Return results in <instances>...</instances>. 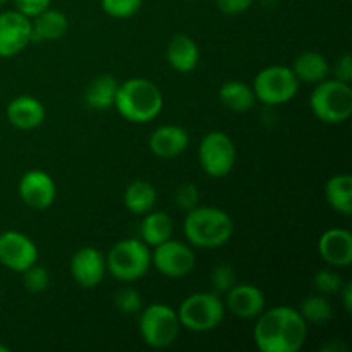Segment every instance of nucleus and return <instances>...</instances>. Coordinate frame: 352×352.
I'll list each match as a JSON object with an SVG mask.
<instances>
[{
    "mask_svg": "<svg viewBox=\"0 0 352 352\" xmlns=\"http://www.w3.org/2000/svg\"><path fill=\"white\" fill-rule=\"evenodd\" d=\"M253 339L261 352H298L308 339V323L298 308L274 306L256 318Z\"/></svg>",
    "mask_w": 352,
    "mask_h": 352,
    "instance_id": "obj_1",
    "label": "nucleus"
},
{
    "mask_svg": "<svg viewBox=\"0 0 352 352\" xmlns=\"http://www.w3.org/2000/svg\"><path fill=\"white\" fill-rule=\"evenodd\" d=\"M113 109L129 122L148 124L164 110V95L150 79L131 78L119 82Z\"/></svg>",
    "mask_w": 352,
    "mask_h": 352,
    "instance_id": "obj_2",
    "label": "nucleus"
},
{
    "mask_svg": "<svg viewBox=\"0 0 352 352\" xmlns=\"http://www.w3.org/2000/svg\"><path fill=\"white\" fill-rule=\"evenodd\" d=\"M182 229L191 246L201 250H217L226 246L232 237L234 220L226 210L198 205L186 213Z\"/></svg>",
    "mask_w": 352,
    "mask_h": 352,
    "instance_id": "obj_3",
    "label": "nucleus"
},
{
    "mask_svg": "<svg viewBox=\"0 0 352 352\" xmlns=\"http://www.w3.org/2000/svg\"><path fill=\"white\" fill-rule=\"evenodd\" d=\"M105 261L107 272L116 280L131 284L148 274L151 267V250L140 237H127L110 248Z\"/></svg>",
    "mask_w": 352,
    "mask_h": 352,
    "instance_id": "obj_4",
    "label": "nucleus"
},
{
    "mask_svg": "<svg viewBox=\"0 0 352 352\" xmlns=\"http://www.w3.org/2000/svg\"><path fill=\"white\" fill-rule=\"evenodd\" d=\"M226 302L213 291L195 292L179 305L177 316L181 329L195 333H206L220 327L226 318Z\"/></svg>",
    "mask_w": 352,
    "mask_h": 352,
    "instance_id": "obj_5",
    "label": "nucleus"
},
{
    "mask_svg": "<svg viewBox=\"0 0 352 352\" xmlns=\"http://www.w3.org/2000/svg\"><path fill=\"white\" fill-rule=\"evenodd\" d=\"M313 116L325 124H344L352 116V88L349 82L327 78L315 85L309 96Z\"/></svg>",
    "mask_w": 352,
    "mask_h": 352,
    "instance_id": "obj_6",
    "label": "nucleus"
},
{
    "mask_svg": "<svg viewBox=\"0 0 352 352\" xmlns=\"http://www.w3.org/2000/svg\"><path fill=\"white\" fill-rule=\"evenodd\" d=\"M140 336L151 349H167L177 340L181 332L177 309L164 302L144 306L138 320Z\"/></svg>",
    "mask_w": 352,
    "mask_h": 352,
    "instance_id": "obj_7",
    "label": "nucleus"
},
{
    "mask_svg": "<svg viewBox=\"0 0 352 352\" xmlns=\"http://www.w3.org/2000/svg\"><path fill=\"white\" fill-rule=\"evenodd\" d=\"M301 82L287 65H268L261 69L253 81V91L256 102L263 105L277 107L289 103L299 91Z\"/></svg>",
    "mask_w": 352,
    "mask_h": 352,
    "instance_id": "obj_8",
    "label": "nucleus"
},
{
    "mask_svg": "<svg viewBox=\"0 0 352 352\" xmlns=\"http://www.w3.org/2000/svg\"><path fill=\"white\" fill-rule=\"evenodd\" d=\"M199 167L208 177L222 179L234 170L237 150L232 138L222 131H210L198 146Z\"/></svg>",
    "mask_w": 352,
    "mask_h": 352,
    "instance_id": "obj_9",
    "label": "nucleus"
},
{
    "mask_svg": "<svg viewBox=\"0 0 352 352\" xmlns=\"http://www.w3.org/2000/svg\"><path fill=\"white\" fill-rule=\"evenodd\" d=\"M196 256L191 244L168 239L151 251V267L168 278H182L195 270Z\"/></svg>",
    "mask_w": 352,
    "mask_h": 352,
    "instance_id": "obj_10",
    "label": "nucleus"
},
{
    "mask_svg": "<svg viewBox=\"0 0 352 352\" xmlns=\"http://www.w3.org/2000/svg\"><path fill=\"white\" fill-rule=\"evenodd\" d=\"M38 263V248L31 237L19 230L0 234V265L7 270L23 274L31 265Z\"/></svg>",
    "mask_w": 352,
    "mask_h": 352,
    "instance_id": "obj_11",
    "label": "nucleus"
},
{
    "mask_svg": "<svg viewBox=\"0 0 352 352\" xmlns=\"http://www.w3.org/2000/svg\"><path fill=\"white\" fill-rule=\"evenodd\" d=\"M31 19L19 10L0 12V58H10L31 43Z\"/></svg>",
    "mask_w": 352,
    "mask_h": 352,
    "instance_id": "obj_12",
    "label": "nucleus"
},
{
    "mask_svg": "<svg viewBox=\"0 0 352 352\" xmlns=\"http://www.w3.org/2000/svg\"><path fill=\"white\" fill-rule=\"evenodd\" d=\"M17 195L21 201L33 210H47L57 198V186L54 177L41 168H31L24 172L17 184Z\"/></svg>",
    "mask_w": 352,
    "mask_h": 352,
    "instance_id": "obj_13",
    "label": "nucleus"
},
{
    "mask_svg": "<svg viewBox=\"0 0 352 352\" xmlns=\"http://www.w3.org/2000/svg\"><path fill=\"white\" fill-rule=\"evenodd\" d=\"M72 278L82 289H95L103 282L107 274L105 254L93 246H85L76 251L69 263Z\"/></svg>",
    "mask_w": 352,
    "mask_h": 352,
    "instance_id": "obj_14",
    "label": "nucleus"
},
{
    "mask_svg": "<svg viewBox=\"0 0 352 352\" xmlns=\"http://www.w3.org/2000/svg\"><path fill=\"white\" fill-rule=\"evenodd\" d=\"M226 309L241 320H256L267 309L263 291L253 284H236L223 294Z\"/></svg>",
    "mask_w": 352,
    "mask_h": 352,
    "instance_id": "obj_15",
    "label": "nucleus"
},
{
    "mask_svg": "<svg viewBox=\"0 0 352 352\" xmlns=\"http://www.w3.org/2000/svg\"><path fill=\"white\" fill-rule=\"evenodd\" d=\"M318 254L329 267L347 268L352 263V234L339 227L325 230L318 239Z\"/></svg>",
    "mask_w": 352,
    "mask_h": 352,
    "instance_id": "obj_16",
    "label": "nucleus"
},
{
    "mask_svg": "<svg viewBox=\"0 0 352 352\" xmlns=\"http://www.w3.org/2000/svg\"><path fill=\"white\" fill-rule=\"evenodd\" d=\"M148 144L155 157L162 160H170L188 150L189 133L182 126L164 124L151 133Z\"/></svg>",
    "mask_w": 352,
    "mask_h": 352,
    "instance_id": "obj_17",
    "label": "nucleus"
},
{
    "mask_svg": "<svg viewBox=\"0 0 352 352\" xmlns=\"http://www.w3.org/2000/svg\"><path fill=\"white\" fill-rule=\"evenodd\" d=\"M7 120L19 131H33L43 124L47 117L45 105L38 98L30 95H21L10 100L6 109Z\"/></svg>",
    "mask_w": 352,
    "mask_h": 352,
    "instance_id": "obj_18",
    "label": "nucleus"
},
{
    "mask_svg": "<svg viewBox=\"0 0 352 352\" xmlns=\"http://www.w3.org/2000/svg\"><path fill=\"white\" fill-rule=\"evenodd\" d=\"M165 58H167V64L174 71L181 72V74H188V72H192L198 67L201 52H199L198 43L191 36L184 33H177L168 41Z\"/></svg>",
    "mask_w": 352,
    "mask_h": 352,
    "instance_id": "obj_19",
    "label": "nucleus"
},
{
    "mask_svg": "<svg viewBox=\"0 0 352 352\" xmlns=\"http://www.w3.org/2000/svg\"><path fill=\"white\" fill-rule=\"evenodd\" d=\"M69 19L64 12L57 9H45L31 19V40L38 43L58 41L67 34Z\"/></svg>",
    "mask_w": 352,
    "mask_h": 352,
    "instance_id": "obj_20",
    "label": "nucleus"
},
{
    "mask_svg": "<svg viewBox=\"0 0 352 352\" xmlns=\"http://www.w3.org/2000/svg\"><path fill=\"white\" fill-rule=\"evenodd\" d=\"M291 69L296 74V78H298V81L306 82V85H318V82L325 81L330 76V72H332L325 55L315 50L301 52L294 58Z\"/></svg>",
    "mask_w": 352,
    "mask_h": 352,
    "instance_id": "obj_21",
    "label": "nucleus"
},
{
    "mask_svg": "<svg viewBox=\"0 0 352 352\" xmlns=\"http://www.w3.org/2000/svg\"><path fill=\"white\" fill-rule=\"evenodd\" d=\"M119 81L112 74H98L85 89V105L91 110H109L116 103Z\"/></svg>",
    "mask_w": 352,
    "mask_h": 352,
    "instance_id": "obj_22",
    "label": "nucleus"
},
{
    "mask_svg": "<svg viewBox=\"0 0 352 352\" xmlns=\"http://www.w3.org/2000/svg\"><path fill=\"white\" fill-rule=\"evenodd\" d=\"M174 236V222L167 212H148L140 223V239L146 246L155 248Z\"/></svg>",
    "mask_w": 352,
    "mask_h": 352,
    "instance_id": "obj_23",
    "label": "nucleus"
},
{
    "mask_svg": "<svg viewBox=\"0 0 352 352\" xmlns=\"http://www.w3.org/2000/svg\"><path fill=\"white\" fill-rule=\"evenodd\" d=\"M157 198V188L150 181L138 179V181L127 184L126 191H124V206L133 215H144L153 210Z\"/></svg>",
    "mask_w": 352,
    "mask_h": 352,
    "instance_id": "obj_24",
    "label": "nucleus"
},
{
    "mask_svg": "<svg viewBox=\"0 0 352 352\" xmlns=\"http://www.w3.org/2000/svg\"><path fill=\"white\" fill-rule=\"evenodd\" d=\"M325 199L339 215H352V177L349 174H336L327 181Z\"/></svg>",
    "mask_w": 352,
    "mask_h": 352,
    "instance_id": "obj_25",
    "label": "nucleus"
},
{
    "mask_svg": "<svg viewBox=\"0 0 352 352\" xmlns=\"http://www.w3.org/2000/svg\"><path fill=\"white\" fill-rule=\"evenodd\" d=\"M219 100L226 109L232 112H250L256 105V96L253 88L243 81H227L220 86Z\"/></svg>",
    "mask_w": 352,
    "mask_h": 352,
    "instance_id": "obj_26",
    "label": "nucleus"
},
{
    "mask_svg": "<svg viewBox=\"0 0 352 352\" xmlns=\"http://www.w3.org/2000/svg\"><path fill=\"white\" fill-rule=\"evenodd\" d=\"M298 311L301 313V316L306 320L308 325L309 323L323 325V323L330 322L333 316V308L329 299H327V296L318 294V292L311 296H306L301 301V305H299Z\"/></svg>",
    "mask_w": 352,
    "mask_h": 352,
    "instance_id": "obj_27",
    "label": "nucleus"
},
{
    "mask_svg": "<svg viewBox=\"0 0 352 352\" xmlns=\"http://www.w3.org/2000/svg\"><path fill=\"white\" fill-rule=\"evenodd\" d=\"M113 306L119 309L122 315H140L141 309L144 308L143 296L138 289L126 285L116 291L113 294Z\"/></svg>",
    "mask_w": 352,
    "mask_h": 352,
    "instance_id": "obj_28",
    "label": "nucleus"
},
{
    "mask_svg": "<svg viewBox=\"0 0 352 352\" xmlns=\"http://www.w3.org/2000/svg\"><path fill=\"white\" fill-rule=\"evenodd\" d=\"M344 282L346 280L342 278V275L330 267V268H323V270L316 272L315 277H313V287H315V291L318 292V294L333 296V294H339Z\"/></svg>",
    "mask_w": 352,
    "mask_h": 352,
    "instance_id": "obj_29",
    "label": "nucleus"
},
{
    "mask_svg": "<svg viewBox=\"0 0 352 352\" xmlns=\"http://www.w3.org/2000/svg\"><path fill=\"white\" fill-rule=\"evenodd\" d=\"M103 12L113 19H129L143 7V0H100Z\"/></svg>",
    "mask_w": 352,
    "mask_h": 352,
    "instance_id": "obj_30",
    "label": "nucleus"
},
{
    "mask_svg": "<svg viewBox=\"0 0 352 352\" xmlns=\"http://www.w3.org/2000/svg\"><path fill=\"white\" fill-rule=\"evenodd\" d=\"M210 284H212L213 292H217L220 296L226 294V292H229L237 284L236 272L227 263L217 265L210 272Z\"/></svg>",
    "mask_w": 352,
    "mask_h": 352,
    "instance_id": "obj_31",
    "label": "nucleus"
},
{
    "mask_svg": "<svg viewBox=\"0 0 352 352\" xmlns=\"http://www.w3.org/2000/svg\"><path fill=\"white\" fill-rule=\"evenodd\" d=\"M23 284L28 292H31V294H40V292L47 291L48 285H50V274H48V270L45 267L34 263L28 270L23 272Z\"/></svg>",
    "mask_w": 352,
    "mask_h": 352,
    "instance_id": "obj_32",
    "label": "nucleus"
},
{
    "mask_svg": "<svg viewBox=\"0 0 352 352\" xmlns=\"http://www.w3.org/2000/svg\"><path fill=\"white\" fill-rule=\"evenodd\" d=\"M174 201L179 210L188 213L189 210L196 208L199 205V189L192 182H184V184L177 186V189H175Z\"/></svg>",
    "mask_w": 352,
    "mask_h": 352,
    "instance_id": "obj_33",
    "label": "nucleus"
},
{
    "mask_svg": "<svg viewBox=\"0 0 352 352\" xmlns=\"http://www.w3.org/2000/svg\"><path fill=\"white\" fill-rule=\"evenodd\" d=\"M12 2L16 10H19L21 14L33 19L34 16H38V14L50 7L52 0H12Z\"/></svg>",
    "mask_w": 352,
    "mask_h": 352,
    "instance_id": "obj_34",
    "label": "nucleus"
},
{
    "mask_svg": "<svg viewBox=\"0 0 352 352\" xmlns=\"http://www.w3.org/2000/svg\"><path fill=\"white\" fill-rule=\"evenodd\" d=\"M254 0H217V7L226 16H239L253 7Z\"/></svg>",
    "mask_w": 352,
    "mask_h": 352,
    "instance_id": "obj_35",
    "label": "nucleus"
},
{
    "mask_svg": "<svg viewBox=\"0 0 352 352\" xmlns=\"http://www.w3.org/2000/svg\"><path fill=\"white\" fill-rule=\"evenodd\" d=\"M333 76L336 79L344 82H349L352 81V57L349 54H344L342 57L337 60L336 67H333Z\"/></svg>",
    "mask_w": 352,
    "mask_h": 352,
    "instance_id": "obj_36",
    "label": "nucleus"
},
{
    "mask_svg": "<svg viewBox=\"0 0 352 352\" xmlns=\"http://www.w3.org/2000/svg\"><path fill=\"white\" fill-rule=\"evenodd\" d=\"M339 296H340V301H342L344 311L351 315L352 313V282L351 280L344 282V285L339 291Z\"/></svg>",
    "mask_w": 352,
    "mask_h": 352,
    "instance_id": "obj_37",
    "label": "nucleus"
},
{
    "mask_svg": "<svg viewBox=\"0 0 352 352\" xmlns=\"http://www.w3.org/2000/svg\"><path fill=\"white\" fill-rule=\"evenodd\" d=\"M322 351H327V352H339V351H347V346L346 344H342L340 340H336V342L332 344H325V346L322 347Z\"/></svg>",
    "mask_w": 352,
    "mask_h": 352,
    "instance_id": "obj_38",
    "label": "nucleus"
},
{
    "mask_svg": "<svg viewBox=\"0 0 352 352\" xmlns=\"http://www.w3.org/2000/svg\"><path fill=\"white\" fill-rule=\"evenodd\" d=\"M0 352H10V349L7 346H3V344H0Z\"/></svg>",
    "mask_w": 352,
    "mask_h": 352,
    "instance_id": "obj_39",
    "label": "nucleus"
},
{
    "mask_svg": "<svg viewBox=\"0 0 352 352\" xmlns=\"http://www.w3.org/2000/svg\"><path fill=\"white\" fill-rule=\"evenodd\" d=\"M7 2H9V0H0V7H2V6H6Z\"/></svg>",
    "mask_w": 352,
    "mask_h": 352,
    "instance_id": "obj_40",
    "label": "nucleus"
},
{
    "mask_svg": "<svg viewBox=\"0 0 352 352\" xmlns=\"http://www.w3.org/2000/svg\"><path fill=\"white\" fill-rule=\"evenodd\" d=\"M184 2H196V0H184Z\"/></svg>",
    "mask_w": 352,
    "mask_h": 352,
    "instance_id": "obj_41",
    "label": "nucleus"
}]
</instances>
